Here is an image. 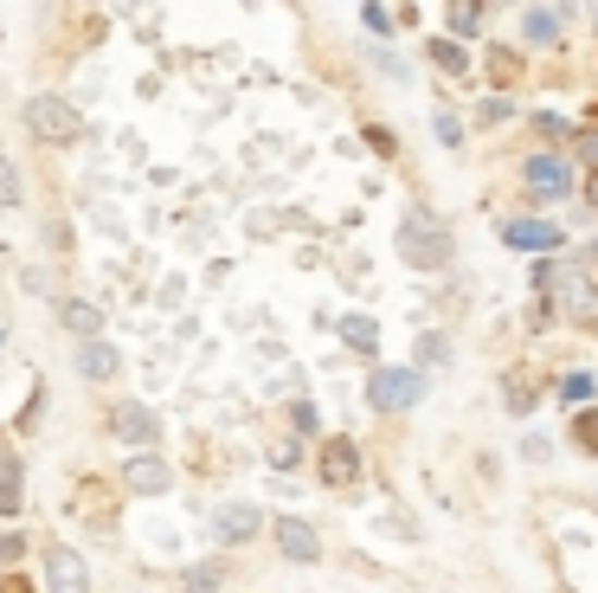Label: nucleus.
<instances>
[{
    "label": "nucleus",
    "mask_w": 598,
    "mask_h": 593,
    "mask_svg": "<svg viewBox=\"0 0 598 593\" xmlns=\"http://www.w3.org/2000/svg\"><path fill=\"white\" fill-rule=\"evenodd\" d=\"M399 258H405L412 271H444V265H451V232L431 220V214L412 207V214L399 220Z\"/></svg>",
    "instance_id": "obj_1"
},
{
    "label": "nucleus",
    "mask_w": 598,
    "mask_h": 593,
    "mask_svg": "<svg viewBox=\"0 0 598 593\" xmlns=\"http://www.w3.org/2000/svg\"><path fill=\"white\" fill-rule=\"evenodd\" d=\"M502 239H509V252H553L566 232H560V226H547V220H509V226H502Z\"/></svg>",
    "instance_id": "obj_11"
},
{
    "label": "nucleus",
    "mask_w": 598,
    "mask_h": 593,
    "mask_svg": "<svg viewBox=\"0 0 598 593\" xmlns=\"http://www.w3.org/2000/svg\"><path fill=\"white\" fill-rule=\"evenodd\" d=\"M593 13H598V7H593Z\"/></svg>",
    "instance_id": "obj_32"
},
{
    "label": "nucleus",
    "mask_w": 598,
    "mask_h": 593,
    "mask_svg": "<svg viewBox=\"0 0 598 593\" xmlns=\"http://www.w3.org/2000/svg\"><path fill=\"white\" fill-rule=\"evenodd\" d=\"M593 258H598V245H593Z\"/></svg>",
    "instance_id": "obj_31"
},
{
    "label": "nucleus",
    "mask_w": 598,
    "mask_h": 593,
    "mask_svg": "<svg viewBox=\"0 0 598 593\" xmlns=\"http://www.w3.org/2000/svg\"><path fill=\"white\" fill-rule=\"evenodd\" d=\"M573 445H579L586 458H598V407H586V413L573 420Z\"/></svg>",
    "instance_id": "obj_20"
},
{
    "label": "nucleus",
    "mask_w": 598,
    "mask_h": 593,
    "mask_svg": "<svg viewBox=\"0 0 598 593\" xmlns=\"http://www.w3.org/2000/svg\"><path fill=\"white\" fill-rule=\"evenodd\" d=\"M522 181H528L534 201H566V187H573V168H566L560 155H528V161H522Z\"/></svg>",
    "instance_id": "obj_6"
},
{
    "label": "nucleus",
    "mask_w": 598,
    "mask_h": 593,
    "mask_svg": "<svg viewBox=\"0 0 598 593\" xmlns=\"http://www.w3.org/2000/svg\"><path fill=\"white\" fill-rule=\"evenodd\" d=\"M341 342H347L354 355H374V342H380V329H374V316H347V323H341Z\"/></svg>",
    "instance_id": "obj_16"
},
{
    "label": "nucleus",
    "mask_w": 598,
    "mask_h": 593,
    "mask_svg": "<svg viewBox=\"0 0 598 593\" xmlns=\"http://www.w3.org/2000/svg\"><path fill=\"white\" fill-rule=\"evenodd\" d=\"M579 155H586V161L598 168V130H586V136H579Z\"/></svg>",
    "instance_id": "obj_28"
},
{
    "label": "nucleus",
    "mask_w": 598,
    "mask_h": 593,
    "mask_svg": "<svg viewBox=\"0 0 598 593\" xmlns=\"http://www.w3.org/2000/svg\"><path fill=\"white\" fill-rule=\"evenodd\" d=\"M46 593H90L77 548H46Z\"/></svg>",
    "instance_id": "obj_8"
},
{
    "label": "nucleus",
    "mask_w": 598,
    "mask_h": 593,
    "mask_svg": "<svg viewBox=\"0 0 598 593\" xmlns=\"http://www.w3.org/2000/svg\"><path fill=\"white\" fill-rule=\"evenodd\" d=\"M13 201H20V168L0 155V207H13Z\"/></svg>",
    "instance_id": "obj_21"
},
{
    "label": "nucleus",
    "mask_w": 598,
    "mask_h": 593,
    "mask_svg": "<svg viewBox=\"0 0 598 593\" xmlns=\"http://www.w3.org/2000/svg\"><path fill=\"white\" fill-rule=\"evenodd\" d=\"M438 136H444V143H464V123H457L451 110H438Z\"/></svg>",
    "instance_id": "obj_25"
},
{
    "label": "nucleus",
    "mask_w": 598,
    "mask_h": 593,
    "mask_svg": "<svg viewBox=\"0 0 598 593\" xmlns=\"http://www.w3.org/2000/svg\"><path fill=\"white\" fill-rule=\"evenodd\" d=\"M26 130H33L46 148H65V143L84 136V117L71 110L65 97H33V104H26Z\"/></svg>",
    "instance_id": "obj_2"
},
{
    "label": "nucleus",
    "mask_w": 598,
    "mask_h": 593,
    "mask_svg": "<svg viewBox=\"0 0 598 593\" xmlns=\"http://www.w3.org/2000/svg\"><path fill=\"white\" fill-rule=\"evenodd\" d=\"M547 291L560 296V310H566V323H593V316H598L593 271H579V265H566V271H553V278H547Z\"/></svg>",
    "instance_id": "obj_4"
},
{
    "label": "nucleus",
    "mask_w": 598,
    "mask_h": 593,
    "mask_svg": "<svg viewBox=\"0 0 598 593\" xmlns=\"http://www.w3.org/2000/svg\"><path fill=\"white\" fill-rule=\"evenodd\" d=\"M586 201H593V207H598V174H593V187H586Z\"/></svg>",
    "instance_id": "obj_30"
},
{
    "label": "nucleus",
    "mask_w": 598,
    "mask_h": 593,
    "mask_svg": "<svg viewBox=\"0 0 598 593\" xmlns=\"http://www.w3.org/2000/svg\"><path fill=\"white\" fill-rule=\"evenodd\" d=\"M206 529H212L219 542H252V535H258V510H252V504H219V510L206 517Z\"/></svg>",
    "instance_id": "obj_10"
},
{
    "label": "nucleus",
    "mask_w": 598,
    "mask_h": 593,
    "mask_svg": "<svg viewBox=\"0 0 598 593\" xmlns=\"http://www.w3.org/2000/svg\"><path fill=\"white\" fill-rule=\"evenodd\" d=\"M84 374H90V380H110V374H117V349H110V342H84Z\"/></svg>",
    "instance_id": "obj_18"
},
{
    "label": "nucleus",
    "mask_w": 598,
    "mask_h": 593,
    "mask_svg": "<svg viewBox=\"0 0 598 593\" xmlns=\"http://www.w3.org/2000/svg\"><path fill=\"white\" fill-rule=\"evenodd\" d=\"M367 143H374V155H393V130H380V123H374V130H367Z\"/></svg>",
    "instance_id": "obj_26"
},
{
    "label": "nucleus",
    "mask_w": 598,
    "mask_h": 593,
    "mask_svg": "<svg viewBox=\"0 0 598 593\" xmlns=\"http://www.w3.org/2000/svg\"><path fill=\"white\" fill-rule=\"evenodd\" d=\"M560 394H566V400H586V394H593V374H566Z\"/></svg>",
    "instance_id": "obj_24"
},
{
    "label": "nucleus",
    "mask_w": 598,
    "mask_h": 593,
    "mask_svg": "<svg viewBox=\"0 0 598 593\" xmlns=\"http://www.w3.org/2000/svg\"><path fill=\"white\" fill-rule=\"evenodd\" d=\"M0 593H33V588H26L20 574H7V581H0Z\"/></svg>",
    "instance_id": "obj_29"
},
{
    "label": "nucleus",
    "mask_w": 598,
    "mask_h": 593,
    "mask_svg": "<svg viewBox=\"0 0 598 593\" xmlns=\"http://www.w3.org/2000/svg\"><path fill=\"white\" fill-rule=\"evenodd\" d=\"M20 548H26L20 535H0V561H20Z\"/></svg>",
    "instance_id": "obj_27"
},
{
    "label": "nucleus",
    "mask_w": 598,
    "mask_h": 593,
    "mask_svg": "<svg viewBox=\"0 0 598 593\" xmlns=\"http://www.w3.org/2000/svg\"><path fill=\"white\" fill-rule=\"evenodd\" d=\"M483 72H489V84L515 90V84H522V52H515V46H489V65H483Z\"/></svg>",
    "instance_id": "obj_15"
},
{
    "label": "nucleus",
    "mask_w": 598,
    "mask_h": 593,
    "mask_svg": "<svg viewBox=\"0 0 598 593\" xmlns=\"http://www.w3.org/2000/svg\"><path fill=\"white\" fill-rule=\"evenodd\" d=\"M123 484H130L135 497H161V491L174 484V471H168V464H161L155 451H135V458H130V471H123Z\"/></svg>",
    "instance_id": "obj_9"
},
{
    "label": "nucleus",
    "mask_w": 598,
    "mask_h": 593,
    "mask_svg": "<svg viewBox=\"0 0 598 593\" xmlns=\"http://www.w3.org/2000/svg\"><path fill=\"white\" fill-rule=\"evenodd\" d=\"M225 581V568H187V593H212Z\"/></svg>",
    "instance_id": "obj_22"
},
{
    "label": "nucleus",
    "mask_w": 598,
    "mask_h": 593,
    "mask_svg": "<svg viewBox=\"0 0 598 593\" xmlns=\"http://www.w3.org/2000/svg\"><path fill=\"white\" fill-rule=\"evenodd\" d=\"M277 548H283L290 561H316V555H322V542H316V529H309V522H303V517H283V522H277Z\"/></svg>",
    "instance_id": "obj_12"
},
{
    "label": "nucleus",
    "mask_w": 598,
    "mask_h": 593,
    "mask_svg": "<svg viewBox=\"0 0 598 593\" xmlns=\"http://www.w3.org/2000/svg\"><path fill=\"white\" fill-rule=\"evenodd\" d=\"M59 323L84 342H103V310H90V303H59Z\"/></svg>",
    "instance_id": "obj_13"
},
{
    "label": "nucleus",
    "mask_w": 598,
    "mask_h": 593,
    "mask_svg": "<svg viewBox=\"0 0 598 593\" xmlns=\"http://www.w3.org/2000/svg\"><path fill=\"white\" fill-rule=\"evenodd\" d=\"M110 433H117L123 445H155V439H161L155 413H148V407H135V400H117V407H110Z\"/></svg>",
    "instance_id": "obj_7"
},
{
    "label": "nucleus",
    "mask_w": 598,
    "mask_h": 593,
    "mask_svg": "<svg viewBox=\"0 0 598 593\" xmlns=\"http://www.w3.org/2000/svg\"><path fill=\"white\" fill-rule=\"evenodd\" d=\"M431 65H438V72H451V77L469 72V59H464V46H457V39H431Z\"/></svg>",
    "instance_id": "obj_17"
},
{
    "label": "nucleus",
    "mask_w": 598,
    "mask_h": 593,
    "mask_svg": "<svg viewBox=\"0 0 598 593\" xmlns=\"http://www.w3.org/2000/svg\"><path fill=\"white\" fill-rule=\"evenodd\" d=\"M451 26H457V33H476V26H483V7H451Z\"/></svg>",
    "instance_id": "obj_23"
},
{
    "label": "nucleus",
    "mask_w": 598,
    "mask_h": 593,
    "mask_svg": "<svg viewBox=\"0 0 598 593\" xmlns=\"http://www.w3.org/2000/svg\"><path fill=\"white\" fill-rule=\"evenodd\" d=\"M560 26H566V13H560V7H528V13H522V33H528L534 46H553V39H560Z\"/></svg>",
    "instance_id": "obj_14"
},
{
    "label": "nucleus",
    "mask_w": 598,
    "mask_h": 593,
    "mask_svg": "<svg viewBox=\"0 0 598 593\" xmlns=\"http://www.w3.org/2000/svg\"><path fill=\"white\" fill-rule=\"evenodd\" d=\"M316 477H322L329 491H354V484H361V445L354 439H322V451H316Z\"/></svg>",
    "instance_id": "obj_5"
},
{
    "label": "nucleus",
    "mask_w": 598,
    "mask_h": 593,
    "mask_svg": "<svg viewBox=\"0 0 598 593\" xmlns=\"http://www.w3.org/2000/svg\"><path fill=\"white\" fill-rule=\"evenodd\" d=\"M418 394H425V374L418 368H374V380H367V400H374L380 413L418 407Z\"/></svg>",
    "instance_id": "obj_3"
},
{
    "label": "nucleus",
    "mask_w": 598,
    "mask_h": 593,
    "mask_svg": "<svg viewBox=\"0 0 598 593\" xmlns=\"http://www.w3.org/2000/svg\"><path fill=\"white\" fill-rule=\"evenodd\" d=\"M26 497H20V458H0V510L13 517Z\"/></svg>",
    "instance_id": "obj_19"
}]
</instances>
